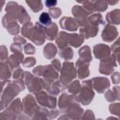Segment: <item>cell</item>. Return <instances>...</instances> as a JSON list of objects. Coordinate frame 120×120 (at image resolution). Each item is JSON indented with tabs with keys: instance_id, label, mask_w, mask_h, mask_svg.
Wrapping results in <instances>:
<instances>
[{
	"instance_id": "1",
	"label": "cell",
	"mask_w": 120,
	"mask_h": 120,
	"mask_svg": "<svg viewBox=\"0 0 120 120\" xmlns=\"http://www.w3.org/2000/svg\"><path fill=\"white\" fill-rule=\"evenodd\" d=\"M39 22L43 25H49L51 23V18L48 15V13H42L39 17Z\"/></svg>"
},
{
	"instance_id": "2",
	"label": "cell",
	"mask_w": 120,
	"mask_h": 120,
	"mask_svg": "<svg viewBox=\"0 0 120 120\" xmlns=\"http://www.w3.org/2000/svg\"><path fill=\"white\" fill-rule=\"evenodd\" d=\"M55 4H56V2H49V1L46 2V5L47 6H49V5H55Z\"/></svg>"
}]
</instances>
